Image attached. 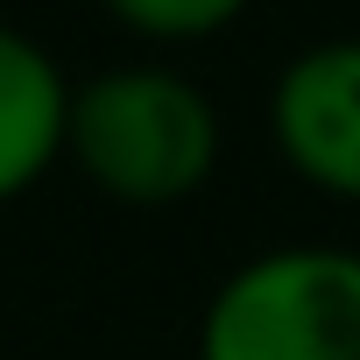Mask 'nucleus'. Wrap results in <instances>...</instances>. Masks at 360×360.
<instances>
[{"instance_id": "4", "label": "nucleus", "mask_w": 360, "mask_h": 360, "mask_svg": "<svg viewBox=\"0 0 360 360\" xmlns=\"http://www.w3.org/2000/svg\"><path fill=\"white\" fill-rule=\"evenodd\" d=\"M64 113H71V85L50 64V50L0 22V205L22 198L64 155Z\"/></svg>"}, {"instance_id": "1", "label": "nucleus", "mask_w": 360, "mask_h": 360, "mask_svg": "<svg viewBox=\"0 0 360 360\" xmlns=\"http://www.w3.org/2000/svg\"><path fill=\"white\" fill-rule=\"evenodd\" d=\"M64 155L120 205H176L219 162V113L191 78L120 64L71 92Z\"/></svg>"}, {"instance_id": "2", "label": "nucleus", "mask_w": 360, "mask_h": 360, "mask_svg": "<svg viewBox=\"0 0 360 360\" xmlns=\"http://www.w3.org/2000/svg\"><path fill=\"white\" fill-rule=\"evenodd\" d=\"M198 360H360V255L269 248L240 262L198 318Z\"/></svg>"}, {"instance_id": "5", "label": "nucleus", "mask_w": 360, "mask_h": 360, "mask_svg": "<svg viewBox=\"0 0 360 360\" xmlns=\"http://www.w3.org/2000/svg\"><path fill=\"white\" fill-rule=\"evenodd\" d=\"M99 8L134 29V36H155V43H198V36H219L226 22L248 15V0H99Z\"/></svg>"}, {"instance_id": "3", "label": "nucleus", "mask_w": 360, "mask_h": 360, "mask_svg": "<svg viewBox=\"0 0 360 360\" xmlns=\"http://www.w3.org/2000/svg\"><path fill=\"white\" fill-rule=\"evenodd\" d=\"M269 134L304 184L360 198V36L311 43L269 92Z\"/></svg>"}]
</instances>
